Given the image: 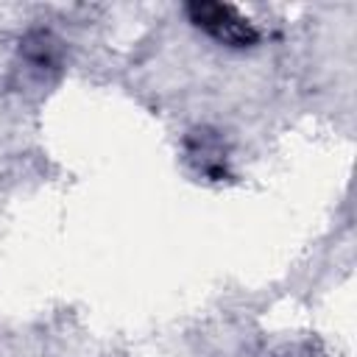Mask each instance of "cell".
Segmentation results:
<instances>
[{"instance_id": "obj_1", "label": "cell", "mask_w": 357, "mask_h": 357, "mask_svg": "<svg viewBox=\"0 0 357 357\" xmlns=\"http://www.w3.org/2000/svg\"><path fill=\"white\" fill-rule=\"evenodd\" d=\"M184 14L198 31H204L209 39H215L223 47L248 50V47H254L259 42L257 25L245 14H240V8L229 6V3L198 0V3H187Z\"/></svg>"}]
</instances>
